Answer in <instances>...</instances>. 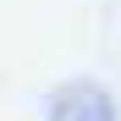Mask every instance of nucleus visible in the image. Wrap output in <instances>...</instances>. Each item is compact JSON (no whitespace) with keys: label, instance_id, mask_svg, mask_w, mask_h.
<instances>
[{"label":"nucleus","instance_id":"nucleus-1","mask_svg":"<svg viewBox=\"0 0 121 121\" xmlns=\"http://www.w3.org/2000/svg\"><path fill=\"white\" fill-rule=\"evenodd\" d=\"M50 121H116V105H110L105 88H94V83H72V88L55 94Z\"/></svg>","mask_w":121,"mask_h":121}]
</instances>
